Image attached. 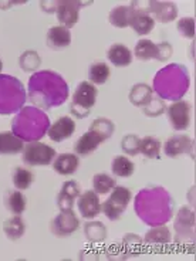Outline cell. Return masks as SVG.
I'll list each match as a JSON object with an SVG mask.
<instances>
[{"label": "cell", "instance_id": "obj_1", "mask_svg": "<svg viewBox=\"0 0 196 261\" xmlns=\"http://www.w3.org/2000/svg\"><path fill=\"white\" fill-rule=\"evenodd\" d=\"M68 97V87L57 72L40 71L29 80V98L40 110H52L64 104Z\"/></svg>", "mask_w": 196, "mask_h": 261}, {"label": "cell", "instance_id": "obj_2", "mask_svg": "<svg viewBox=\"0 0 196 261\" xmlns=\"http://www.w3.org/2000/svg\"><path fill=\"white\" fill-rule=\"evenodd\" d=\"M50 128V119L44 112L34 108L24 107L14 117L12 122V132L24 142H36L43 138Z\"/></svg>", "mask_w": 196, "mask_h": 261}, {"label": "cell", "instance_id": "obj_3", "mask_svg": "<svg viewBox=\"0 0 196 261\" xmlns=\"http://www.w3.org/2000/svg\"><path fill=\"white\" fill-rule=\"evenodd\" d=\"M26 101V91L19 80L0 74V114L9 115L20 111Z\"/></svg>", "mask_w": 196, "mask_h": 261}, {"label": "cell", "instance_id": "obj_4", "mask_svg": "<svg viewBox=\"0 0 196 261\" xmlns=\"http://www.w3.org/2000/svg\"><path fill=\"white\" fill-rule=\"evenodd\" d=\"M97 87L90 81H81L72 94L70 102V112L77 119H84L92 111V107L97 102Z\"/></svg>", "mask_w": 196, "mask_h": 261}, {"label": "cell", "instance_id": "obj_5", "mask_svg": "<svg viewBox=\"0 0 196 261\" xmlns=\"http://www.w3.org/2000/svg\"><path fill=\"white\" fill-rule=\"evenodd\" d=\"M132 199V193L125 186H115L110 192V197L101 204V212L111 222H117L124 215Z\"/></svg>", "mask_w": 196, "mask_h": 261}, {"label": "cell", "instance_id": "obj_6", "mask_svg": "<svg viewBox=\"0 0 196 261\" xmlns=\"http://www.w3.org/2000/svg\"><path fill=\"white\" fill-rule=\"evenodd\" d=\"M57 152L50 145L43 142H29L21 150V161L27 166H48L52 165Z\"/></svg>", "mask_w": 196, "mask_h": 261}, {"label": "cell", "instance_id": "obj_7", "mask_svg": "<svg viewBox=\"0 0 196 261\" xmlns=\"http://www.w3.org/2000/svg\"><path fill=\"white\" fill-rule=\"evenodd\" d=\"M131 19L130 27L137 33L138 36L150 34L155 27V20L148 13V2H145V6H139L138 2H131Z\"/></svg>", "mask_w": 196, "mask_h": 261}, {"label": "cell", "instance_id": "obj_8", "mask_svg": "<svg viewBox=\"0 0 196 261\" xmlns=\"http://www.w3.org/2000/svg\"><path fill=\"white\" fill-rule=\"evenodd\" d=\"M80 227V220L72 210H60L59 215L53 217L50 230L56 237L64 239L72 236Z\"/></svg>", "mask_w": 196, "mask_h": 261}, {"label": "cell", "instance_id": "obj_9", "mask_svg": "<svg viewBox=\"0 0 196 261\" xmlns=\"http://www.w3.org/2000/svg\"><path fill=\"white\" fill-rule=\"evenodd\" d=\"M166 115L170 126L174 130H186L190 125V115H192V107L188 101H174L169 107H166Z\"/></svg>", "mask_w": 196, "mask_h": 261}, {"label": "cell", "instance_id": "obj_10", "mask_svg": "<svg viewBox=\"0 0 196 261\" xmlns=\"http://www.w3.org/2000/svg\"><path fill=\"white\" fill-rule=\"evenodd\" d=\"M84 5H92V2H77V0H59L57 5V20L60 21V26L65 29H71L77 24L80 19V9L84 7Z\"/></svg>", "mask_w": 196, "mask_h": 261}, {"label": "cell", "instance_id": "obj_11", "mask_svg": "<svg viewBox=\"0 0 196 261\" xmlns=\"http://www.w3.org/2000/svg\"><path fill=\"white\" fill-rule=\"evenodd\" d=\"M195 150V142L190 139V137L185 134H177L166 139L163 145V152L168 158H179L183 155H189L192 159H195L193 155Z\"/></svg>", "mask_w": 196, "mask_h": 261}, {"label": "cell", "instance_id": "obj_12", "mask_svg": "<svg viewBox=\"0 0 196 261\" xmlns=\"http://www.w3.org/2000/svg\"><path fill=\"white\" fill-rule=\"evenodd\" d=\"M77 209L80 216L85 220L95 219L101 213V202H100V195H97L94 190H85L80 193L77 197Z\"/></svg>", "mask_w": 196, "mask_h": 261}, {"label": "cell", "instance_id": "obj_13", "mask_svg": "<svg viewBox=\"0 0 196 261\" xmlns=\"http://www.w3.org/2000/svg\"><path fill=\"white\" fill-rule=\"evenodd\" d=\"M148 13L152 16V19L159 23H170L178 17V7L174 2H157L151 0L148 2Z\"/></svg>", "mask_w": 196, "mask_h": 261}, {"label": "cell", "instance_id": "obj_14", "mask_svg": "<svg viewBox=\"0 0 196 261\" xmlns=\"http://www.w3.org/2000/svg\"><path fill=\"white\" fill-rule=\"evenodd\" d=\"M76 132V121L68 115L60 117L56 122L50 125V128L47 130V135L52 139L53 142H63L65 139L71 138Z\"/></svg>", "mask_w": 196, "mask_h": 261}, {"label": "cell", "instance_id": "obj_15", "mask_svg": "<svg viewBox=\"0 0 196 261\" xmlns=\"http://www.w3.org/2000/svg\"><path fill=\"white\" fill-rule=\"evenodd\" d=\"M104 144V141L98 137L97 134H94L91 130H87L81 137L76 141L74 144V153L79 158H87L91 153H94L98 149V146Z\"/></svg>", "mask_w": 196, "mask_h": 261}, {"label": "cell", "instance_id": "obj_16", "mask_svg": "<svg viewBox=\"0 0 196 261\" xmlns=\"http://www.w3.org/2000/svg\"><path fill=\"white\" fill-rule=\"evenodd\" d=\"M81 193L80 185L76 180H65L61 185L59 195H57V206L60 210H72L74 202Z\"/></svg>", "mask_w": 196, "mask_h": 261}, {"label": "cell", "instance_id": "obj_17", "mask_svg": "<svg viewBox=\"0 0 196 261\" xmlns=\"http://www.w3.org/2000/svg\"><path fill=\"white\" fill-rule=\"evenodd\" d=\"M53 170L61 176H70L76 173L80 166V158L76 153H60L52 163Z\"/></svg>", "mask_w": 196, "mask_h": 261}, {"label": "cell", "instance_id": "obj_18", "mask_svg": "<svg viewBox=\"0 0 196 261\" xmlns=\"http://www.w3.org/2000/svg\"><path fill=\"white\" fill-rule=\"evenodd\" d=\"M46 44L53 50L65 48L71 44V32L63 26H53L46 34Z\"/></svg>", "mask_w": 196, "mask_h": 261}, {"label": "cell", "instance_id": "obj_19", "mask_svg": "<svg viewBox=\"0 0 196 261\" xmlns=\"http://www.w3.org/2000/svg\"><path fill=\"white\" fill-rule=\"evenodd\" d=\"M107 60L114 67H128L132 63V51L125 44L114 43L107 50Z\"/></svg>", "mask_w": 196, "mask_h": 261}, {"label": "cell", "instance_id": "obj_20", "mask_svg": "<svg viewBox=\"0 0 196 261\" xmlns=\"http://www.w3.org/2000/svg\"><path fill=\"white\" fill-rule=\"evenodd\" d=\"M3 202L7 212L13 216H21L26 212L27 197L23 195L21 190H7L3 197Z\"/></svg>", "mask_w": 196, "mask_h": 261}, {"label": "cell", "instance_id": "obj_21", "mask_svg": "<svg viewBox=\"0 0 196 261\" xmlns=\"http://www.w3.org/2000/svg\"><path fill=\"white\" fill-rule=\"evenodd\" d=\"M24 148V141L13 132H0V155H17Z\"/></svg>", "mask_w": 196, "mask_h": 261}, {"label": "cell", "instance_id": "obj_22", "mask_svg": "<svg viewBox=\"0 0 196 261\" xmlns=\"http://www.w3.org/2000/svg\"><path fill=\"white\" fill-rule=\"evenodd\" d=\"M154 97V90L152 87L145 83H138V84L132 85L130 94H128V99L134 107L142 108L151 101V98Z\"/></svg>", "mask_w": 196, "mask_h": 261}, {"label": "cell", "instance_id": "obj_23", "mask_svg": "<svg viewBox=\"0 0 196 261\" xmlns=\"http://www.w3.org/2000/svg\"><path fill=\"white\" fill-rule=\"evenodd\" d=\"M3 233L10 242H16L21 239L26 233V223L21 219V216H13L9 217L3 223Z\"/></svg>", "mask_w": 196, "mask_h": 261}, {"label": "cell", "instance_id": "obj_24", "mask_svg": "<svg viewBox=\"0 0 196 261\" xmlns=\"http://www.w3.org/2000/svg\"><path fill=\"white\" fill-rule=\"evenodd\" d=\"M83 230H84L85 239L91 244H100V243L105 242V239L108 236L107 226H105L104 223L98 222V220H92V219L90 222H85Z\"/></svg>", "mask_w": 196, "mask_h": 261}, {"label": "cell", "instance_id": "obj_25", "mask_svg": "<svg viewBox=\"0 0 196 261\" xmlns=\"http://www.w3.org/2000/svg\"><path fill=\"white\" fill-rule=\"evenodd\" d=\"M172 240V234L170 230L163 224L159 226H154L150 231H146V234L144 237L145 244L150 246H159V244H168Z\"/></svg>", "mask_w": 196, "mask_h": 261}, {"label": "cell", "instance_id": "obj_26", "mask_svg": "<svg viewBox=\"0 0 196 261\" xmlns=\"http://www.w3.org/2000/svg\"><path fill=\"white\" fill-rule=\"evenodd\" d=\"M111 75V70L104 61H95L88 67V81L94 85L105 84Z\"/></svg>", "mask_w": 196, "mask_h": 261}, {"label": "cell", "instance_id": "obj_27", "mask_svg": "<svg viewBox=\"0 0 196 261\" xmlns=\"http://www.w3.org/2000/svg\"><path fill=\"white\" fill-rule=\"evenodd\" d=\"M134 56L139 61H150L157 60L158 57V44L148 39H141L134 47Z\"/></svg>", "mask_w": 196, "mask_h": 261}, {"label": "cell", "instance_id": "obj_28", "mask_svg": "<svg viewBox=\"0 0 196 261\" xmlns=\"http://www.w3.org/2000/svg\"><path fill=\"white\" fill-rule=\"evenodd\" d=\"M111 172L114 176L131 177L135 172V165L130 158L125 155H118L112 159Z\"/></svg>", "mask_w": 196, "mask_h": 261}, {"label": "cell", "instance_id": "obj_29", "mask_svg": "<svg viewBox=\"0 0 196 261\" xmlns=\"http://www.w3.org/2000/svg\"><path fill=\"white\" fill-rule=\"evenodd\" d=\"M130 19H131V6H119L114 7L108 13V21L110 24L117 29H125L130 27Z\"/></svg>", "mask_w": 196, "mask_h": 261}, {"label": "cell", "instance_id": "obj_30", "mask_svg": "<svg viewBox=\"0 0 196 261\" xmlns=\"http://www.w3.org/2000/svg\"><path fill=\"white\" fill-rule=\"evenodd\" d=\"M88 130L97 134L98 137L101 138L105 142L107 139H110V138L112 137V134H114V130H115V125H114V122H112L111 119H108V118L105 117H100L92 121Z\"/></svg>", "mask_w": 196, "mask_h": 261}, {"label": "cell", "instance_id": "obj_31", "mask_svg": "<svg viewBox=\"0 0 196 261\" xmlns=\"http://www.w3.org/2000/svg\"><path fill=\"white\" fill-rule=\"evenodd\" d=\"M117 186L115 177L108 173H95L92 177V190L97 195H107Z\"/></svg>", "mask_w": 196, "mask_h": 261}, {"label": "cell", "instance_id": "obj_32", "mask_svg": "<svg viewBox=\"0 0 196 261\" xmlns=\"http://www.w3.org/2000/svg\"><path fill=\"white\" fill-rule=\"evenodd\" d=\"M12 180H13V185L16 189L24 192V190L30 189V186L34 182V175H33V172L30 169L19 166V168H16L13 170Z\"/></svg>", "mask_w": 196, "mask_h": 261}, {"label": "cell", "instance_id": "obj_33", "mask_svg": "<svg viewBox=\"0 0 196 261\" xmlns=\"http://www.w3.org/2000/svg\"><path fill=\"white\" fill-rule=\"evenodd\" d=\"M161 141L155 137L141 138L139 144V153L146 159H157L161 153Z\"/></svg>", "mask_w": 196, "mask_h": 261}, {"label": "cell", "instance_id": "obj_34", "mask_svg": "<svg viewBox=\"0 0 196 261\" xmlns=\"http://www.w3.org/2000/svg\"><path fill=\"white\" fill-rule=\"evenodd\" d=\"M41 65V57L36 50H27L19 57V67L26 72L37 71Z\"/></svg>", "mask_w": 196, "mask_h": 261}, {"label": "cell", "instance_id": "obj_35", "mask_svg": "<svg viewBox=\"0 0 196 261\" xmlns=\"http://www.w3.org/2000/svg\"><path fill=\"white\" fill-rule=\"evenodd\" d=\"M142 244H144V240L137 234H127L122 239V247L125 248V254L128 255V257L139 255Z\"/></svg>", "mask_w": 196, "mask_h": 261}, {"label": "cell", "instance_id": "obj_36", "mask_svg": "<svg viewBox=\"0 0 196 261\" xmlns=\"http://www.w3.org/2000/svg\"><path fill=\"white\" fill-rule=\"evenodd\" d=\"M139 144H141V138L134 134H130L121 139V149L128 156H137L139 153Z\"/></svg>", "mask_w": 196, "mask_h": 261}, {"label": "cell", "instance_id": "obj_37", "mask_svg": "<svg viewBox=\"0 0 196 261\" xmlns=\"http://www.w3.org/2000/svg\"><path fill=\"white\" fill-rule=\"evenodd\" d=\"M177 30L182 37H185V39H189V40L195 39V33H196L195 17H189V16H188V17H182V19L178 20Z\"/></svg>", "mask_w": 196, "mask_h": 261}, {"label": "cell", "instance_id": "obj_38", "mask_svg": "<svg viewBox=\"0 0 196 261\" xmlns=\"http://www.w3.org/2000/svg\"><path fill=\"white\" fill-rule=\"evenodd\" d=\"M166 111V105L163 102L162 98L159 97H152L148 104L142 107V112H144L146 117L157 118L159 115H162Z\"/></svg>", "mask_w": 196, "mask_h": 261}, {"label": "cell", "instance_id": "obj_39", "mask_svg": "<svg viewBox=\"0 0 196 261\" xmlns=\"http://www.w3.org/2000/svg\"><path fill=\"white\" fill-rule=\"evenodd\" d=\"M172 54H174V47L170 46L169 43L162 41V43L158 44L157 61H159V63H165V61H168V60L172 57Z\"/></svg>", "mask_w": 196, "mask_h": 261}, {"label": "cell", "instance_id": "obj_40", "mask_svg": "<svg viewBox=\"0 0 196 261\" xmlns=\"http://www.w3.org/2000/svg\"><path fill=\"white\" fill-rule=\"evenodd\" d=\"M39 5L43 12H46V13H56L59 2L57 0H53V2H50V0H41Z\"/></svg>", "mask_w": 196, "mask_h": 261}, {"label": "cell", "instance_id": "obj_41", "mask_svg": "<svg viewBox=\"0 0 196 261\" xmlns=\"http://www.w3.org/2000/svg\"><path fill=\"white\" fill-rule=\"evenodd\" d=\"M2 70H3V63H2V59H0V74H2Z\"/></svg>", "mask_w": 196, "mask_h": 261}]
</instances>
